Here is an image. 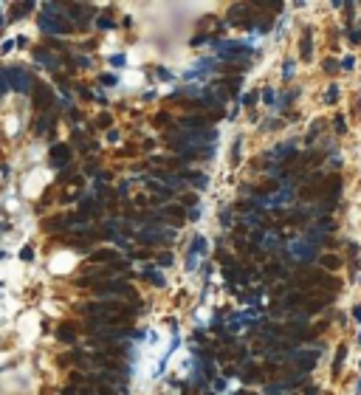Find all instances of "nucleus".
I'll list each match as a JSON object with an SVG mask.
<instances>
[{"label": "nucleus", "instance_id": "nucleus-1", "mask_svg": "<svg viewBox=\"0 0 361 395\" xmlns=\"http://www.w3.org/2000/svg\"><path fill=\"white\" fill-rule=\"evenodd\" d=\"M90 260H93V263H102V260H113V251H107V248H102V251H93V254H90Z\"/></svg>", "mask_w": 361, "mask_h": 395}, {"label": "nucleus", "instance_id": "nucleus-2", "mask_svg": "<svg viewBox=\"0 0 361 395\" xmlns=\"http://www.w3.org/2000/svg\"><path fill=\"white\" fill-rule=\"evenodd\" d=\"M59 339H62V342H74V327L62 325V327H59Z\"/></svg>", "mask_w": 361, "mask_h": 395}, {"label": "nucleus", "instance_id": "nucleus-3", "mask_svg": "<svg viewBox=\"0 0 361 395\" xmlns=\"http://www.w3.org/2000/svg\"><path fill=\"white\" fill-rule=\"evenodd\" d=\"M302 54L310 56V37H305V40H302Z\"/></svg>", "mask_w": 361, "mask_h": 395}]
</instances>
